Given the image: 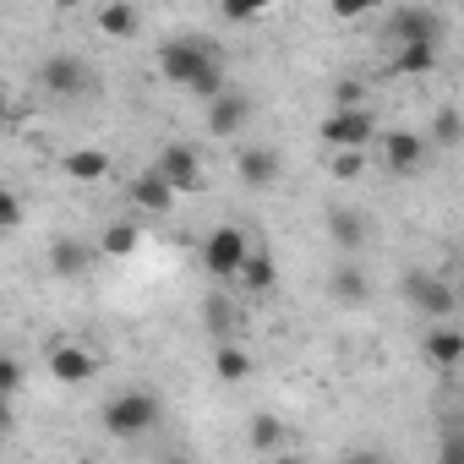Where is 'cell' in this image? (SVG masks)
<instances>
[{
	"label": "cell",
	"mask_w": 464,
	"mask_h": 464,
	"mask_svg": "<svg viewBox=\"0 0 464 464\" xmlns=\"http://www.w3.org/2000/svg\"><path fill=\"white\" fill-rule=\"evenodd\" d=\"M159 72L175 82V88H186V93H197V99H218V93H229V82H224V50L208 39V34H180V39H164L159 44Z\"/></svg>",
	"instance_id": "1"
},
{
	"label": "cell",
	"mask_w": 464,
	"mask_h": 464,
	"mask_svg": "<svg viewBox=\"0 0 464 464\" xmlns=\"http://www.w3.org/2000/svg\"><path fill=\"white\" fill-rule=\"evenodd\" d=\"M99 420H104V431H110V437L131 442V437H148V431L164 420V404H159V393H153V388H121V393H110V399H104Z\"/></svg>",
	"instance_id": "2"
},
{
	"label": "cell",
	"mask_w": 464,
	"mask_h": 464,
	"mask_svg": "<svg viewBox=\"0 0 464 464\" xmlns=\"http://www.w3.org/2000/svg\"><path fill=\"white\" fill-rule=\"evenodd\" d=\"M404 301L437 328V323H448L453 312H464V301H459V285L453 279H442L437 268H410L404 274Z\"/></svg>",
	"instance_id": "3"
},
{
	"label": "cell",
	"mask_w": 464,
	"mask_h": 464,
	"mask_svg": "<svg viewBox=\"0 0 464 464\" xmlns=\"http://www.w3.org/2000/svg\"><path fill=\"white\" fill-rule=\"evenodd\" d=\"M39 88H44L50 99H61V104H72V99H93V93H99V72H93L82 55L61 50V55H50V61L39 66Z\"/></svg>",
	"instance_id": "4"
},
{
	"label": "cell",
	"mask_w": 464,
	"mask_h": 464,
	"mask_svg": "<svg viewBox=\"0 0 464 464\" xmlns=\"http://www.w3.org/2000/svg\"><path fill=\"white\" fill-rule=\"evenodd\" d=\"M252 263V241H246V229L241 224H218L208 229V241H202V268L213 279H241Z\"/></svg>",
	"instance_id": "5"
},
{
	"label": "cell",
	"mask_w": 464,
	"mask_h": 464,
	"mask_svg": "<svg viewBox=\"0 0 464 464\" xmlns=\"http://www.w3.org/2000/svg\"><path fill=\"white\" fill-rule=\"evenodd\" d=\"M382 39L393 50H410V44H442V12L431 6H393L382 17Z\"/></svg>",
	"instance_id": "6"
},
{
	"label": "cell",
	"mask_w": 464,
	"mask_h": 464,
	"mask_svg": "<svg viewBox=\"0 0 464 464\" xmlns=\"http://www.w3.org/2000/svg\"><path fill=\"white\" fill-rule=\"evenodd\" d=\"M317 137L334 148V153H366V142L377 137V115L372 110H328Z\"/></svg>",
	"instance_id": "7"
},
{
	"label": "cell",
	"mask_w": 464,
	"mask_h": 464,
	"mask_svg": "<svg viewBox=\"0 0 464 464\" xmlns=\"http://www.w3.org/2000/svg\"><path fill=\"white\" fill-rule=\"evenodd\" d=\"M279 169H285V159H279V148H268V142H246V148L236 153V175H241L246 191L279 186Z\"/></svg>",
	"instance_id": "8"
},
{
	"label": "cell",
	"mask_w": 464,
	"mask_h": 464,
	"mask_svg": "<svg viewBox=\"0 0 464 464\" xmlns=\"http://www.w3.org/2000/svg\"><path fill=\"white\" fill-rule=\"evenodd\" d=\"M153 169L175 186V191H202L208 186V175H202V159H197V148H186V142H169L159 159H153Z\"/></svg>",
	"instance_id": "9"
},
{
	"label": "cell",
	"mask_w": 464,
	"mask_h": 464,
	"mask_svg": "<svg viewBox=\"0 0 464 464\" xmlns=\"http://www.w3.org/2000/svg\"><path fill=\"white\" fill-rule=\"evenodd\" d=\"M50 377H55L61 388H82V382L99 377V355H93L88 344H55V350H50Z\"/></svg>",
	"instance_id": "10"
},
{
	"label": "cell",
	"mask_w": 464,
	"mask_h": 464,
	"mask_svg": "<svg viewBox=\"0 0 464 464\" xmlns=\"http://www.w3.org/2000/svg\"><path fill=\"white\" fill-rule=\"evenodd\" d=\"M246 126H252V99L241 88H229V93H218L208 104V131L213 137H241Z\"/></svg>",
	"instance_id": "11"
},
{
	"label": "cell",
	"mask_w": 464,
	"mask_h": 464,
	"mask_svg": "<svg viewBox=\"0 0 464 464\" xmlns=\"http://www.w3.org/2000/svg\"><path fill=\"white\" fill-rule=\"evenodd\" d=\"M175 186L159 175V169H142V175H131V186H126V202H131V213H169L175 208Z\"/></svg>",
	"instance_id": "12"
},
{
	"label": "cell",
	"mask_w": 464,
	"mask_h": 464,
	"mask_svg": "<svg viewBox=\"0 0 464 464\" xmlns=\"http://www.w3.org/2000/svg\"><path fill=\"white\" fill-rule=\"evenodd\" d=\"M93 257H99V246H88V241H77V236L50 241V252H44V263H50L55 279H82V274L93 268Z\"/></svg>",
	"instance_id": "13"
},
{
	"label": "cell",
	"mask_w": 464,
	"mask_h": 464,
	"mask_svg": "<svg viewBox=\"0 0 464 464\" xmlns=\"http://www.w3.org/2000/svg\"><path fill=\"white\" fill-rule=\"evenodd\" d=\"M426 159V137L420 131H382V164L388 175H415Z\"/></svg>",
	"instance_id": "14"
},
{
	"label": "cell",
	"mask_w": 464,
	"mask_h": 464,
	"mask_svg": "<svg viewBox=\"0 0 464 464\" xmlns=\"http://www.w3.org/2000/svg\"><path fill=\"white\" fill-rule=\"evenodd\" d=\"M328 295L339 301V306H366L372 301V279H366V268L355 263V257H344V263H334V274H328Z\"/></svg>",
	"instance_id": "15"
},
{
	"label": "cell",
	"mask_w": 464,
	"mask_h": 464,
	"mask_svg": "<svg viewBox=\"0 0 464 464\" xmlns=\"http://www.w3.org/2000/svg\"><path fill=\"white\" fill-rule=\"evenodd\" d=\"M420 355H426V366H437V372L459 366V361H464V328H453V323H437V328H426V339H420Z\"/></svg>",
	"instance_id": "16"
},
{
	"label": "cell",
	"mask_w": 464,
	"mask_h": 464,
	"mask_svg": "<svg viewBox=\"0 0 464 464\" xmlns=\"http://www.w3.org/2000/svg\"><path fill=\"white\" fill-rule=\"evenodd\" d=\"M328 241H334L344 257H355V252L366 246V218H361L355 208H328Z\"/></svg>",
	"instance_id": "17"
},
{
	"label": "cell",
	"mask_w": 464,
	"mask_h": 464,
	"mask_svg": "<svg viewBox=\"0 0 464 464\" xmlns=\"http://www.w3.org/2000/svg\"><path fill=\"white\" fill-rule=\"evenodd\" d=\"M442 61V44H410L388 55V77H431Z\"/></svg>",
	"instance_id": "18"
},
{
	"label": "cell",
	"mask_w": 464,
	"mask_h": 464,
	"mask_svg": "<svg viewBox=\"0 0 464 464\" xmlns=\"http://www.w3.org/2000/svg\"><path fill=\"white\" fill-rule=\"evenodd\" d=\"M137 246H142V224H137V218H110V224H104L99 257H115V263H121V257H131Z\"/></svg>",
	"instance_id": "19"
},
{
	"label": "cell",
	"mask_w": 464,
	"mask_h": 464,
	"mask_svg": "<svg viewBox=\"0 0 464 464\" xmlns=\"http://www.w3.org/2000/svg\"><path fill=\"white\" fill-rule=\"evenodd\" d=\"M61 169L88 186V180H104V175H110V153H104V148H72V153L61 159Z\"/></svg>",
	"instance_id": "20"
},
{
	"label": "cell",
	"mask_w": 464,
	"mask_h": 464,
	"mask_svg": "<svg viewBox=\"0 0 464 464\" xmlns=\"http://www.w3.org/2000/svg\"><path fill=\"white\" fill-rule=\"evenodd\" d=\"M213 377H218V382H246V377H252V355H246L241 344L218 339V350H213Z\"/></svg>",
	"instance_id": "21"
},
{
	"label": "cell",
	"mask_w": 464,
	"mask_h": 464,
	"mask_svg": "<svg viewBox=\"0 0 464 464\" xmlns=\"http://www.w3.org/2000/svg\"><path fill=\"white\" fill-rule=\"evenodd\" d=\"M93 23H99L104 39H131V34L142 28V12H137V6H99Z\"/></svg>",
	"instance_id": "22"
},
{
	"label": "cell",
	"mask_w": 464,
	"mask_h": 464,
	"mask_svg": "<svg viewBox=\"0 0 464 464\" xmlns=\"http://www.w3.org/2000/svg\"><path fill=\"white\" fill-rule=\"evenodd\" d=\"M285 437H290V431H285L279 415H252V426H246V448H252V453H279Z\"/></svg>",
	"instance_id": "23"
},
{
	"label": "cell",
	"mask_w": 464,
	"mask_h": 464,
	"mask_svg": "<svg viewBox=\"0 0 464 464\" xmlns=\"http://www.w3.org/2000/svg\"><path fill=\"white\" fill-rule=\"evenodd\" d=\"M426 142H437V148H459V142H464V115H459L453 104H442V110L426 121Z\"/></svg>",
	"instance_id": "24"
},
{
	"label": "cell",
	"mask_w": 464,
	"mask_h": 464,
	"mask_svg": "<svg viewBox=\"0 0 464 464\" xmlns=\"http://www.w3.org/2000/svg\"><path fill=\"white\" fill-rule=\"evenodd\" d=\"M241 285H246L252 295H268V290L279 285V263H274L268 252H252V263H246V274H241Z\"/></svg>",
	"instance_id": "25"
},
{
	"label": "cell",
	"mask_w": 464,
	"mask_h": 464,
	"mask_svg": "<svg viewBox=\"0 0 464 464\" xmlns=\"http://www.w3.org/2000/svg\"><path fill=\"white\" fill-rule=\"evenodd\" d=\"M437 464H464V426L437 431Z\"/></svg>",
	"instance_id": "26"
},
{
	"label": "cell",
	"mask_w": 464,
	"mask_h": 464,
	"mask_svg": "<svg viewBox=\"0 0 464 464\" xmlns=\"http://www.w3.org/2000/svg\"><path fill=\"white\" fill-rule=\"evenodd\" d=\"M334 110H366V88L361 82H334Z\"/></svg>",
	"instance_id": "27"
},
{
	"label": "cell",
	"mask_w": 464,
	"mask_h": 464,
	"mask_svg": "<svg viewBox=\"0 0 464 464\" xmlns=\"http://www.w3.org/2000/svg\"><path fill=\"white\" fill-rule=\"evenodd\" d=\"M361 169H366V153H334V164H328L334 180H361Z\"/></svg>",
	"instance_id": "28"
},
{
	"label": "cell",
	"mask_w": 464,
	"mask_h": 464,
	"mask_svg": "<svg viewBox=\"0 0 464 464\" xmlns=\"http://www.w3.org/2000/svg\"><path fill=\"white\" fill-rule=\"evenodd\" d=\"M202 317H208V334H224L229 323H236V312H229L224 295H208V312H202Z\"/></svg>",
	"instance_id": "29"
},
{
	"label": "cell",
	"mask_w": 464,
	"mask_h": 464,
	"mask_svg": "<svg viewBox=\"0 0 464 464\" xmlns=\"http://www.w3.org/2000/svg\"><path fill=\"white\" fill-rule=\"evenodd\" d=\"M0 393H6V404L23 393V361L17 355H6V366H0Z\"/></svg>",
	"instance_id": "30"
},
{
	"label": "cell",
	"mask_w": 464,
	"mask_h": 464,
	"mask_svg": "<svg viewBox=\"0 0 464 464\" xmlns=\"http://www.w3.org/2000/svg\"><path fill=\"white\" fill-rule=\"evenodd\" d=\"M0 224H6V229L23 224V197L17 191H0Z\"/></svg>",
	"instance_id": "31"
},
{
	"label": "cell",
	"mask_w": 464,
	"mask_h": 464,
	"mask_svg": "<svg viewBox=\"0 0 464 464\" xmlns=\"http://www.w3.org/2000/svg\"><path fill=\"white\" fill-rule=\"evenodd\" d=\"M334 17H339V23H355V17H366V6H361V0H339Z\"/></svg>",
	"instance_id": "32"
},
{
	"label": "cell",
	"mask_w": 464,
	"mask_h": 464,
	"mask_svg": "<svg viewBox=\"0 0 464 464\" xmlns=\"http://www.w3.org/2000/svg\"><path fill=\"white\" fill-rule=\"evenodd\" d=\"M224 17H229V23H257L263 6H224Z\"/></svg>",
	"instance_id": "33"
},
{
	"label": "cell",
	"mask_w": 464,
	"mask_h": 464,
	"mask_svg": "<svg viewBox=\"0 0 464 464\" xmlns=\"http://www.w3.org/2000/svg\"><path fill=\"white\" fill-rule=\"evenodd\" d=\"M339 464H382V453H372V448H355V453H344Z\"/></svg>",
	"instance_id": "34"
},
{
	"label": "cell",
	"mask_w": 464,
	"mask_h": 464,
	"mask_svg": "<svg viewBox=\"0 0 464 464\" xmlns=\"http://www.w3.org/2000/svg\"><path fill=\"white\" fill-rule=\"evenodd\" d=\"M274 464H301V459H295V453H279V459H274Z\"/></svg>",
	"instance_id": "35"
},
{
	"label": "cell",
	"mask_w": 464,
	"mask_h": 464,
	"mask_svg": "<svg viewBox=\"0 0 464 464\" xmlns=\"http://www.w3.org/2000/svg\"><path fill=\"white\" fill-rule=\"evenodd\" d=\"M164 464H191V459H164Z\"/></svg>",
	"instance_id": "36"
},
{
	"label": "cell",
	"mask_w": 464,
	"mask_h": 464,
	"mask_svg": "<svg viewBox=\"0 0 464 464\" xmlns=\"http://www.w3.org/2000/svg\"><path fill=\"white\" fill-rule=\"evenodd\" d=\"M459 301H464V274H459Z\"/></svg>",
	"instance_id": "37"
}]
</instances>
